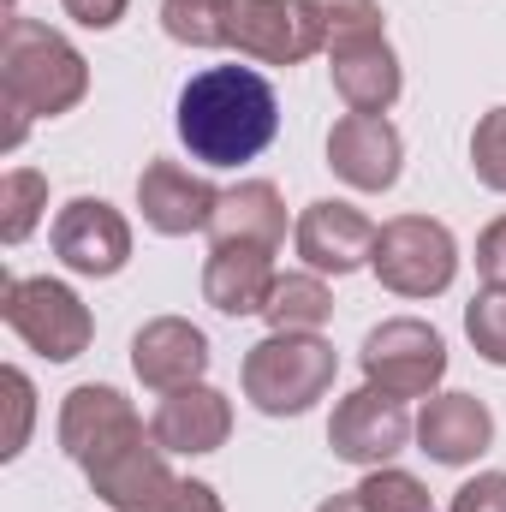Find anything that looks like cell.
Instances as JSON below:
<instances>
[{
	"label": "cell",
	"instance_id": "cell-1",
	"mask_svg": "<svg viewBox=\"0 0 506 512\" xmlns=\"http://www.w3.org/2000/svg\"><path fill=\"white\" fill-rule=\"evenodd\" d=\"M280 131L274 84L251 66H209L179 90V143L203 167L256 161Z\"/></svg>",
	"mask_w": 506,
	"mask_h": 512
},
{
	"label": "cell",
	"instance_id": "cell-2",
	"mask_svg": "<svg viewBox=\"0 0 506 512\" xmlns=\"http://www.w3.org/2000/svg\"><path fill=\"white\" fill-rule=\"evenodd\" d=\"M0 90H6V149L24 143L30 120L72 114L90 96V60L48 24L12 12L0 36Z\"/></svg>",
	"mask_w": 506,
	"mask_h": 512
},
{
	"label": "cell",
	"instance_id": "cell-3",
	"mask_svg": "<svg viewBox=\"0 0 506 512\" xmlns=\"http://www.w3.org/2000/svg\"><path fill=\"white\" fill-rule=\"evenodd\" d=\"M340 376V358L322 334H268L245 352V399L262 417H304Z\"/></svg>",
	"mask_w": 506,
	"mask_h": 512
},
{
	"label": "cell",
	"instance_id": "cell-4",
	"mask_svg": "<svg viewBox=\"0 0 506 512\" xmlns=\"http://www.w3.org/2000/svg\"><path fill=\"white\" fill-rule=\"evenodd\" d=\"M0 316H6V328L30 346V352H42L48 364H72V358H84L90 352V340H96V316H90V304L66 286V280H48V274H6L0 280Z\"/></svg>",
	"mask_w": 506,
	"mask_h": 512
},
{
	"label": "cell",
	"instance_id": "cell-5",
	"mask_svg": "<svg viewBox=\"0 0 506 512\" xmlns=\"http://www.w3.org/2000/svg\"><path fill=\"white\" fill-rule=\"evenodd\" d=\"M376 280L399 298H441L459 274V245L435 215H399L376 233Z\"/></svg>",
	"mask_w": 506,
	"mask_h": 512
},
{
	"label": "cell",
	"instance_id": "cell-6",
	"mask_svg": "<svg viewBox=\"0 0 506 512\" xmlns=\"http://www.w3.org/2000/svg\"><path fill=\"white\" fill-rule=\"evenodd\" d=\"M447 376V340L417 322V316H393L364 334V382L399 399H429L435 382Z\"/></svg>",
	"mask_w": 506,
	"mask_h": 512
},
{
	"label": "cell",
	"instance_id": "cell-7",
	"mask_svg": "<svg viewBox=\"0 0 506 512\" xmlns=\"http://www.w3.org/2000/svg\"><path fill=\"white\" fill-rule=\"evenodd\" d=\"M417 435V423L405 417V399L399 393H381V387H358V393H346L340 405H334V417H328V447H334V459H346V465H364V471H381L405 441Z\"/></svg>",
	"mask_w": 506,
	"mask_h": 512
},
{
	"label": "cell",
	"instance_id": "cell-8",
	"mask_svg": "<svg viewBox=\"0 0 506 512\" xmlns=\"http://www.w3.org/2000/svg\"><path fill=\"white\" fill-rule=\"evenodd\" d=\"M84 477L114 512H179V477H173L167 447L155 435L126 441L120 453L96 459Z\"/></svg>",
	"mask_w": 506,
	"mask_h": 512
},
{
	"label": "cell",
	"instance_id": "cell-9",
	"mask_svg": "<svg viewBox=\"0 0 506 512\" xmlns=\"http://www.w3.org/2000/svg\"><path fill=\"white\" fill-rule=\"evenodd\" d=\"M137 435H143V417L131 411V399L120 387L84 382V387H72L66 405H60V447H66V459L78 471H90L96 459L120 453Z\"/></svg>",
	"mask_w": 506,
	"mask_h": 512
},
{
	"label": "cell",
	"instance_id": "cell-10",
	"mask_svg": "<svg viewBox=\"0 0 506 512\" xmlns=\"http://www.w3.org/2000/svg\"><path fill=\"white\" fill-rule=\"evenodd\" d=\"M54 256L84 274V280H108L131 262V227L126 215L102 197H72L54 215Z\"/></svg>",
	"mask_w": 506,
	"mask_h": 512
},
{
	"label": "cell",
	"instance_id": "cell-11",
	"mask_svg": "<svg viewBox=\"0 0 506 512\" xmlns=\"http://www.w3.org/2000/svg\"><path fill=\"white\" fill-rule=\"evenodd\" d=\"M227 48H239L245 60H262V66H298L322 54L304 0H233Z\"/></svg>",
	"mask_w": 506,
	"mask_h": 512
},
{
	"label": "cell",
	"instance_id": "cell-12",
	"mask_svg": "<svg viewBox=\"0 0 506 512\" xmlns=\"http://www.w3.org/2000/svg\"><path fill=\"white\" fill-rule=\"evenodd\" d=\"M376 233L381 227L364 209H352V203H340V197H322V203H310V209L298 215L292 245L310 262V274H352V268H364V262L376 256Z\"/></svg>",
	"mask_w": 506,
	"mask_h": 512
},
{
	"label": "cell",
	"instance_id": "cell-13",
	"mask_svg": "<svg viewBox=\"0 0 506 512\" xmlns=\"http://www.w3.org/2000/svg\"><path fill=\"white\" fill-rule=\"evenodd\" d=\"M328 167L352 191H393L405 167V137L387 114H346L328 131Z\"/></svg>",
	"mask_w": 506,
	"mask_h": 512
},
{
	"label": "cell",
	"instance_id": "cell-14",
	"mask_svg": "<svg viewBox=\"0 0 506 512\" xmlns=\"http://www.w3.org/2000/svg\"><path fill=\"white\" fill-rule=\"evenodd\" d=\"M137 209L161 239H185V233H209V221L221 209V191L203 173L179 167V161H149L137 173Z\"/></svg>",
	"mask_w": 506,
	"mask_h": 512
},
{
	"label": "cell",
	"instance_id": "cell-15",
	"mask_svg": "<svg viewBox=\"0 0 506 512\" xmlns=\"http://www.w3.org/2000/svg\"><path fill=\"white\" fill-rule=\"evenodd\" d=\"M131 370L137 382L155 387V393H179V387H197L209 370V334L191 328L185 316H155L131 334Z\"/></svg>",
	"mask_w": 506,
	"mask_h": 512
},
{
	"label": "cell",
	"instance_id": "cell-16",
	"mask_svg": "<svg viewBox=\"0 0 506 512\" xmlns=\"http://www.w3.org/2000/svg\"><path fill=\"white\" fill-rule=\"evenodd\" d=\"M417 447L435 465H477L495 447V411L477 393H429L417 411Z\"/></svg>",
	"mask_w": 506,
	"mask_h": 512
},
{
	"label": "cell",
	"instance_id": "cell-17",
	"mask_svg": "<svg viewBox=\"0 0 506 512\" xmlns=\"http://www.w3.org/2000/svg\"><path fill=\"white\" fill-rule=\"evenodd\" d=\"M149 435L167 447V453H215V447H227V435H233V405H227V393L209 382L197 387H179V393H167L161 405H155V417H149Z\"/></svg>",
	"mask_w": 506,
	"mask_h": 512
},
{
	"label": "cell",
	"instance_id": "cell-18",
	"mask_svg": "<svg viewBox=\"0 0 506 512\" xmlns=\"http://www.w3.org/2000/svg\"><path fill=\"white\" fill-rule=\"evenodd\" d=\"M274 251L262 245H209L203 262V298L221 316H262L268 292H274Z\"/></svg>",
	"mask_w": 506,
	"mask_h": 512
},
{
	"label": "cell",
	"instance_id": "cell-19",
	"mask_svg": "<svg viewBox=\"0 0 506 512\" xmlns=\"http://www.w3.org/2000/svg\"><path fill=\"white\" fill-rule=\"evenodd\" d=\"M328 72H334V90L352 114H387L405 90L399 54H393L387 36H370V42H352V48L328 54Z\"/></svg>",
	"mask_w": 506,
	"mask_h": 512
},
{
	"label": "cell",
	"instance_id": "cell-20",
	"mask_svg": "<svg viewBox=\"0 0 506 512\" xmlns=\"http://www.w3.org/2000/svg\"><path fill=\"white\" fill-rule=\"evenodd\" d=\"M209 239L215 245H262V251H280L286 239V203L268 179H245L233 191H221V209L209 221Z\"/></svg>",
	"mask_w": 506,
	"mask_h": 512
},
{
	"label": "cell",
	"instance_id": "cell-21",
	"mask_svg": "<svg viewBox=\"0 0 506 512\" xmlns=\"http://www.w3.org/2000/svg\"><path fill=\"white\" fill-rule=\"evenodd\" d=\"M262 316L280 334H322V322L334 316V292L322 286V274H280Z\"/></svg>",
	"mask_w": 506,
	"mask_h": 512
},
{
	"label": "cell",
	"instance_id": "cell-22",
	"mask_svg": "<svg viewBox=\"0 0 506 512\" xmlns=\"http://www.w3.org/2000/svg\"><path fill=\"white\" fill-rule=\"evenodd\" d=\"M310 24H316V42L322 54H340L352 42H370V36H387V18H381L376 0H304Z\"/></svg>",
	"mask_w": 506,
	"mask_h": 512
},
{
	"label": "cell",
	"instance_id": "cell-23",
	"mask_svg": "<svg viewBox=\"0 0 506 512\" xmlns=\"http://www.w3.org/2000/svg\"><path fill=\"white\" fill-rule=\"evenodd\" d=\"M161 30L185 48H227L233 0H161Z\"/></svg>",
	"mask_w": 506,
	"mask_h": 512
},
{
	"label": "cell",
	"instance_id": "cell-24",
	"mask_svg": "<svg viewBox=\"0 0 506 512\" xmlns=\"http://www.w3.org/2000/svg\"><path fill=\"white\" fill-rule=\"evenodd\" d=\"M48 209V179L36 167H12L0 179V245H24Z\"/></svg>",
	"mask_w": 506,
	"mask_h": 512
},
{
	"label": "cell",
	"instance_id": "cell-25",
	"mask_svg": "<svg viewBox=\"0 0 506 512\" xmlns=\"http://www.w3.org/2000/svg\"><path fill=\"white\" fill-rule=\"evenodd\" d=\"M465 334H471V346H477L483 364L506 370V286H483L465 304Z\"/></svg>",
	"mask_w": 506,
	"mask_h": 512
},
{
	"label": "cell",
	"instance_id": "cell-26",
	"mask_svg": "<svg viewBox=\"0 0 506 512\" xmlns=\"http://www.w3.org/2000/svg\"><path fill=\"white\" fill-rule=\"evenodd\" d=\"M358 501L370 512H435L429 507V489L411 471H393V465H381V471H370L358 483Z\"/></svg>",
	"mask_w": 506,
	"mask_h": 512
},
{
	"label": "cell",
	"instance_id": "cell-27",
	"mask_svg": "<svg viewBox=\"0 0 506 512\" xmlns=\"http://www.w3.org/2000/svg\"><path fill=\"white\" fill-rule=\"evenodd\" d=\"M471 167L489 191H506V108H489L471 131Z\"/></svg>",
	"mask_w": 506,
	"mask_h": 512
},
{
	"label": "cell",
	"instance_id": "cell-28",
	"mask_svg": "<svg viewBox=\"0 0 506 512\" xmlns=\"http://www.w3.org/2000/svg\"><path fill=\"white\" fill-rule=\"evenodd\" d=\"M6 387V411H12V423H6V447H0V459H18L24 447H30V417H36V387L24 370H6L0 376Z\"/></svg>",
	"mask_w": 506,
	"mask_h": 512
},
{
	"label": "cell",
	"instance_id": "cell-29",
	"mask_svg": "<svg viewBox=\"0 0 506 512\" xmlns=\"http://www.w3.org/2000/svg\"><path fill=\"white\" fill-rule=\"evenodd\" d=\"M447 512H506V471H483L465 489H453V507Z\"/></svg>",
	"mask_w": 506,
	"mask_h": 512
},
{
	"label": "cell",
	"instance_id": "cell-30",
	"mask_svg": "<svg viewBox=\"0 0 506 512\" xmlns=\"http://www.w3.org/2000/svg\"><path fill=\"white\" fill-rule=\"evenodd\" d=\"M477 274H483L489 286H506V215L477 233Z\"/></svg>",
	"mask_w": 506,
	"mask_h": 512
},
{
	"label": "cell",
	"instance_id": "cell-31",
	"mask_svg": "<svg viewBox=\"0 0 506 512\" xmlns=\"http://www.w3.org/2000/svg\"><path fill=\"white\" fill-rule=\"evenodd\" d=\"M60 6H66V18L84 24V30H114V24L126 18L131 0H60Z\"/></svg>",
	"mask_w": 506,
	"mask_h": 512
},
{
	"label": "cell",
	"instance_id": "cell-32",
	"mask_svg": "<svg viewBox=\"0 0 506 512\" xmlns=\"http://www.w3.org/2000/svg\"><path fill=\"white\" fill-rule=\"evenodd\" d=\"M179 512H227V507H221V495L209 483L191 477V483H179Z\"/></svg>",
	"mask_w": 506,
	"mask_h": 512
},
{
	"label": "cell",
	"instance_id": "cell-33",
	"mask_svg": "<svg viewBox=\"0 0 506 512\" xmlns=\"http://www.w3.org/2000/svg\"><path fill=\"white\" fill-rule=\"evenodd\" d=\"M316 512H370V507H364V501H358V489H352V495H334V501H322Z\"/></svg>",
	"mask_w": 506,
	"mask_h": 512
}]
</instances>
